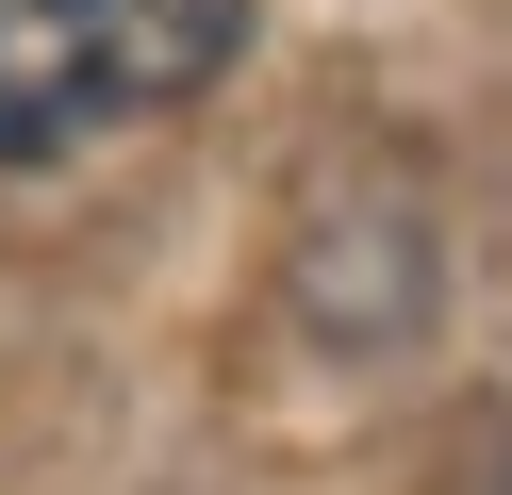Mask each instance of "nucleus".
Returning <instances> with one entry per match:
<instances>
[{"label":"nucleus","instance_id":"1","mask_svg":"<svg viewBox=\"0 0 512 495\" xmlns=\"http://www.w3.org/2000/svg\"><path fill=\"white\" fill-rule=\"evenodd\" d=\"M248 50V0H0V165H67L133 116H182Z\"/></svg>","mask_w":512,"mask_h":495}]
</instances>
